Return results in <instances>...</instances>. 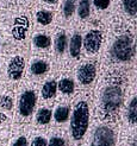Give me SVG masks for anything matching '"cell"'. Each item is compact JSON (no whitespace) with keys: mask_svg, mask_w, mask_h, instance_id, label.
<instances>
[{"mask_svg":"<svg viewBox=\"0 0 137 146\" xmlns=\"http://www.w3.org/2000/svg\"><path fill=\"white\" fill-rule=\"evenodd\" d=\"M92 107L87 95H80L70 108L68 139L75 146H80L87 137L91 127Z\"/></svg>","mask_w":137,"mask_h":146,"instance_id":"cell-1","label":"cell"},{"mask_svg":"<svg viewBox=\"0 0 137 146\" xmlns=\"http://www.w3.org/2000/svg\"><path fill=\"white\" fill-rule=\"evenodd\" d=\"M124 104V92L119 84H109L97 100V115L103 122H114Z\"/></svg>","mask_w":137,"mask_h":146,"instance_id":"cell-2","label":"cell"},{"mask_svg":"<svg viewBox=\"0 0 137 146\" xmlns=\"http://www.w3.org/2000/svg\"><path fill=\"white\" fill-rule=\"evenodd\" d=\"M118 129L113 122H102L93 127L85 140L87 146H117Z\"/></svg>","mask_w":137,"mask_h":146,"instance_id":"cell-3","label":"cell"},{"mask_svg":"<svg viewBox=\"0 0 137 146\" xmlns=\"http://www.w3.org/2000/svg\"><path fill=\"white\" fill-rule=\"evenodd\" d=\"M38 94L33 88H25L20 92L17 100V121L29 122L37 108Z\"/></svg>","mask_w":137,"mask_h":146,"instance_id":"cell-4","label":"cell"},{"mask_svg":"<svg viewBox=\"0 0 137 146\" xmlns=\"http://www.w3.org/2000/svg\"><path fill=\"white\" fill-rule=\"evenodd\" d=\"M113 56L119 61H129L134 55L132 39L129 36H122L113 44L112 48Z\"/></svg>","mask_w":137,"mask_h":146,"instance_id":"cell-5","label":"cell"},{"mask_svg":"<svg viewBox=\"0 0 137 146\" xmlns=\"http://www.w3.org/2000/svg\"><path fill=\"white\" fill-rule=\"evenodd\" d=\"M33 123L37 127L44 128L48 127L51 123V118H53V111L49 106H41L38 108H36V111L33 113Z\"/></svg>","mask_w":137,"mask_h":146,"instance_id":"cell-6","label":"cell"},{"mask_svg":"<svg viewBox=\"0 0 137 146\" xmlns=\"http://www.w3.org/2000/svg\"><path fill=\"white\" fill-rule=\"evenodd\" d=\"M97 76V68L93 63H86L78 70V81L82 86H90L94 82Z\"/></svg>","mask_w":137,"mask_h":146,"instance_id":"cell-7","label":"cell"},{"mask_svg":"<svg viewBox=\"0 0 137 146\" xmlns=\"http://www.w3.org/2000/svg\"><path fill=\"white\" fill-rule=\"evenodd\" d=\"M124 120L129 128H135L137 123V96L132 95L124 108Z\"/></svg>","mask_w":137,"mask_h":146,"instance_id":"cell-8","label":"cell"},{"mask_svg":"<svg viewBox=\"0 0 137 146\" xmlns=\"http://www.w3.org/2000/svg\"><path fill=\"white\" fill-rule=\"evenodd\" d=\"M53 111V118L51 121L57 126H63L68 123L69 116H70V106L66 104H59Z\"/></svg>","mask_w":137,"mask_h":146,"instance_id":"cell-9","label":"cell"},{"mask_svg":"<svg viewBox=\"0 0 137 146\" xmlns=\"http://www.w3.org/2000/svg\"><path fill=\"white\" fill-rule=\"evenodd\" d=\"M103 42V35L98 30H92L90 31L85 37V49L87 52L90 54H96L99 50L100 45H102Z\"/></svg>","mask_w":137,"mask_h":146,"instance_id":"cell-10","label":"cell"},{"mask_svg":"<svg viewBox=\"0 0 137 146\" xmlns=\"http://www.w3.org/2000/svg\"><path fill=\"white\" fill-rule=\"evenodd\" d=\"M24 67H25L24 58L20 57V56H16L10 62L9 68H7V74H9V77L11 80H13V81H18V80L21 77V75H23Z\"/></svg>","mask_w":137,"mask_h":146,"instance_id":"cell-11","label":"cell"},{"mask_svg":"<svg viewBox=\"0 0 137 146\" xmlns=\"http://www.w3.org/2000/svg\"><path fill=\"white\" fill-rule=\"evenodd\" d=\"M57 94V82L55 80H49L43 84L41 89V99L44 102H50L56 98Z\"/></svg>","mask_w":137,"mask_h":146,"instance_id":"cell-12","label":"cell"},{"mask_svg":"<svg viewBox=\"0 0 137 146\" xmlns=\"http://www.w3.org/2000/svg\"><path fill=\"white\" fill-rule=\"evenodd\" d=\"M57 92H60L61 95L66 96V98H70L72 95H74V92H75L74 81L68 77L61 78L59 83H57Z\"/></svg>","mask_w":137,"mask_h":146,"instance_id":"cell-13","label":"cell"},{"mask_svg":"<svg viewBox=\"0 0 137 146\" xmlns=\"http://www.w3.org/2000/svg\"><path fill=\"white\" fill-rule=\"evenodd\" d=\"M48 146H69V139L62 132H53L48 137Z\"/></svg>","mask_w":137,"mask_h":146,"instance_id":"cell-14","label":"cell"},{"mask_svg":"<svg viewBox=\"0 0 137 146\" xmlns=\"http://www.w3.org/2000/svg\"><path fill=\"white\" fill-rule=\"evenodd\" d=\"M29 134L25 131H19V132L14 133V135H12L11 141L9 144V146H29Z\"/></svg>","mask_w":137,"mask_h":146,"instance_id":"cell-15","label":"cell"},{"mask_svg":"<svg viewBox=\"0 0 137 146\" xmlns=\"http://www.w3.org/2000/svg\"><path fill=\"white\" fill-rule=\"evenodd\" d=\"M81 36L79 33H75L73 36V38L70 40V55L73 57H78L79 54H80V50H81Z\"/></svg>","mask_w":137,"mask_h":146,"instance_id":"cell-16","label":"cell"},{"mask_svg":"<svg viewBox=\"0 0 137 146\" xmlns=\"http://www.w3.org/2000/svg\"><path fill=\"white\" fill-rule=\"evenodd\" d=\"M29 146H48V137L44 133H36L29 139Z\"/></svg>","mask_w":137,"mask_h":146,"instance_id":"cell-17","label":"cell"},{"mask_svg":"<svg viewBox=\"0 0 137 146\" xmlns=\"http://www.w3.org/2000/svg\"><path fill=\"white\" fill-rule=\"evenodd\" d=\"M48 71V64L44 61H36L31 64V72L36 76L45 74Z\"/></svg>","mask_w":137,"mask_h":146,"instance_id":"cell-18","label":"cell"},{"mask_svg":"<svg viewBox=\"0 0 137 146\" xmlns=\"http://www.w3.org/2000/svg\"><path fill=\"white\" fill-rule=\"evenodd\" d=\"M66 45H67L66 35H64L63 32H60L59 35L56 36V40H55V46H56L57 52L62 54L64 51V49H66Z\"/></svg>","mask_w":137,"mask_h":146,"instance_id":"cell-19","label":"cell"},{"mask_svg":"<svg viewBox=\"0 0 137 146\" xmlns=\"http://www.w3.org/2000/svg\"><path fill=\"white\" fill-rule=\"evenodd\" d=\"M50 38L45 35H38L36 36L35 39H33V44L37 46V48H41V49H45L50 45Z\"/></svg>","mask_w":137,"mask_h":146,"instance_id":"cell-20","label":"cell"},{"mask_svg":"<svg viewBox=\"0 0 137 146\" xmlns=\"http://www.w3.org/2000/svg\"><path fill=\"white\" fill-rule=\"evenodd\" d=\"M36 18H37V21L39 24L48 25L51 23V20H53V13H50L48 11H39L37 13V16H36Z\"/></svg>","mask_w":137,"mask_h":146,"instance_id":"cell-21","label":"cell"},{"mask_svg":"<svg viewBox=\"0 0 137 146\" xmlns=\"http://www.w3.org/2000/svg\"><path fill=\"white\" fill-rule=\"evenodd\" d=\"M90 0H81L79 5V16L80 18H87L90 14Z\"/></svg>","mask_w":137,"mask_h":146,"instance_id":"cell-22","label":"cell"},{"mask_svg":"<svg viewBox=\"0 0 137 146\" xmlns=\"http://www.w3.org/2000/svg\"><path fill=\"white\" fill-rule=\"evenodd\" d=\"M123 5L125 11L130 16H135L137 10V0H123Z\"/></svg>","mask_w":137,"mask_h":146,"instance_id":"cell-23","label":"cell"},{"mask_svg":"<svg viewBox=\"0 0 137 146\" xmlns=\"http://www.w3.org/2000/svg\"><path fill=\"white\" fill-rule=\"evenodd\" d=\"M75 3H76V0H66L64 6H63V13L66 17H70L73 14L74 9H75Z\"/></svg>","mask_w":137,"mask_h":146,"instance_id":"cell-24","label":"cell"},{"mask_svg":"<svg viewBox=\"0 0 137 146\" xmlns=\"http://www.w3.org/2000/svg\"><path fill=\"white\" fill-rule=\"evenodd\" d=\"M93 3L97 6V9L105 10V9H107V6L110 5V0H93Z\"/></svg>","mask_w":137,"mask_h":146,"instance_id":"cell-25","label":"cell"},{"mask_svg":"<svg viewBox=\"0 0 137 146\" xmlns=\"http://www.w3.org/2000/svg\"><path fill=\"white\" fill-rule=\"evenodd\" d=\"M7 139V135L4 133V135L0 133V146H5V141Z\"/></svg>","mask_w":137,"mask_h":146,"instance_id":"cell-26","label":"cell"},{"mask_svg":"<svg viewBox=\"0 0 137 146\" xmlns=\"http://www.w3.org/2000/svg\"><path fill=\"white\" fill-rule=\"evenodd\" d=\"M43 1H45V3H48V4H56L59 0H43Z\"/></svg>","mask_w":137,"mask_h":146,"instance_id":"cell-27","label":"cell"}]
</instances>
